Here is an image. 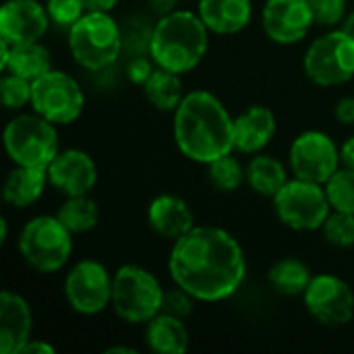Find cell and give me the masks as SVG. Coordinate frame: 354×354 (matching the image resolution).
<instances>
[{
    "instance_id": "cell-1",
    "label": "cell",
    "mask_w": 354,
    "mask_h": 354,
    "mask_svg": "<svg viewBox=\"0 0 354 354\" xmlns=\"http://www.w3.org/2000/svg\"><path fill=\"white\" fill-rule=\"evenodd\" d=\"M170 278L201 303L232 297L245 276L247 259L241 243L224 228L195 226L174 241L168 257Z\"/></svg>"
},
{
    "instance_id": "cell-2",
    "label": "cell",
    "mask_w": 354,
    "mask_h": 354,
    "mask_svg": "<svg viewBox=\"0 0 354 354\" xmlns=\"http://www.w3.org/2000/svg\"><path fill=\"white\" fill-rule=\"evenodd\" d=\"M172 133L178 151L197 164L207 166L234 149V118L226 106L205 89L185 93L174 110Z\"/></svg>"
},
{
    "instance_id": "cell-3",
    "label": "cell",
    "mask_w": 354,
    "mask_h": 354,
    "mask_svg": "<svg viewBox=\"0 0 354 354\" xmlns=\"http://www.w3.org/2000/svg\"><path fill=\"white\" fill-rule=\"evenodd\" d=\"M207 46L209 29L199 12L174 10L153 25L149 56L158 66L185 75L203 60Z\"/></svg>"
},
{
    "instance_id": "cell-4",
    "label": "cell",
    "mask_w": 354,
    "mask_h": 354,
    "mask_svg": "<svg viewBox=\"0 0 354 354\" xmlns=\"http://www.w3.org/2000/svg\"><path fill=\"white\" fill-rule=\"evenodd\" d=\"M68 50L79 66L102 71L114 64L124 50L122 27L110 12L87 10L68 29Z\"/></svg>"
},
{
    "instance_id": "cell-5",
    "label": "cell",
    "mask_w": 354,
    "mask_h": 354,
    "mask_svg": "<svg viewBox=\"0 0 354 354\" xmlns=\"http://www.w3.org/2000/svg\"><path fill=\"white\" fill-rule=\"evenodd\" d=\"M164 295L160 280L137 263H124L114 274L112 309L127 324H147L162 313Z\"/></svg>"
},
{
    "instance_id": "cell-6",
    "label": "cell",
    "mask_w": 354,
    "mask_h": 354,
    "mask_svg": "<svg viewBox=\"0 0 354 354\" xmlns=\"http://www.w3.org/2000/svg\"><path fill=\"white\" fill-rule=\"evenodd\" d=\"M19 251L31 270L39 274L60 272L73 255V232L58 216H35L19 234Z\"/></svg>"
},
{
    "instance_id": "cell-7",
    "label": "cell",
    "mask_w": 354,
    "mask_h": 354,
    "mask_svg": "<svg viewBox=\"0 0 354 354\" xmlns=\"http://www.w3.org/2000/svg\"><path fill=\"white\" fill-rule=\"evenodd\" d=\"M4 149L15 166L48 168L60 151L56 124L37 112L19 114L4 129Z\"/></svg>"
},
{
    "instance_id": "cell-8",
    "label": "cell",
    "mask_w": 354,
    "mask_h": 354,
    "mask_svg": "<svg viewBox=\"0 0 354 354\" xmlns=\"http://www.w3.org/2000/svg\"><path fill=\"white\" fill-rule=\"evenodd\" d=\"M274 212L278 220L297 232L322 230L332 214V203L328 199L326 187L319 183L290 178L274 195Z\"/></svg>"
},
{
    "instance_id": "cell-9",
    "label": "cell",
    "mask_w": 354,
    "mask_h": 354,
    "mask_svg": "<svg viewBox=\"0 0 354 354\" xmlns=\"http://www.w3.org/2000/svg\"><path fill=\"white\" fill-rule=\"evenodd\" d=\"M303 66L319 87L348 83L354 79V37L340 27L330 29L309 44Z\"/></svg>"
},
{
    "instance_id": "cell-10",
    "label": "cell",
    "mask_w": 354,
    "mask_h": 354,
    "mask_svg": "<svg viewBox=\"0 0 354 354\" xmlns=\"http://www.w3.org/2000/svg\"><path fill=\"white\" fill-rule=\"evenodd\" d=\"M29 106L54 124H71L83 114L85 93L77 79L64 71L50 68L46 75L31 81Z\"/></svg>"
},
{
    "instance_id": "cell-11",
    "label": "cell",
    "mask_w": 354,
    "mask_h": 354,
    "mask_svg": "<svg viewBox=\"0 0 354 354\" xmlns=\"http://www.w3.org/2000/svg\"><path fill=\"white\" fill-rule=\"evenodd\" d=\"M112 282L108 268L95 259L75 263L64 278V297L79 315H97L112 307Z\"/></svg>"
},
{
    "instance_id": "cell-12",
    "label": "cell",
    "mask_w": 354,
    "mask_h": 354,
    "mask_svg": "<svg viewBox=\"0 0 354 354\" xmlns=\"http://www.w3.org/2000/svg\"><path fill=\"white\" fill-rule=\"evenodd\" d=\"M288 166L297 178L326 185L342 166L340 147L324 131H305L290 143Z\"/></svg>"
},
{
    "instance_id": "cell-13",
    "label": "cell",
    "mask_w": 354,
    "mask_h": 354,
    "mask_svg": "<svg viewBox=\"0 0 354 354\" xmlns=\"http://www.w3.org/2000/svg\"><path fill=\"white\" fill-rule=\"evenodd\" d=\"M305 307L322 326L340 328L354 317L353 286L334 274H317L303 292Z\"/></svg>"
},
{
    "instance_id": "cell-14",
    "label": "cell",
    "mask_w": 354,
    "mask_h": 354,
    "mask_svg": "<svg viewBox=\"0 0 354 354\" xmlns=\"http://www.w3.org/2000/svg\"><path fill=\"white\" fill-rule=\"evenodd\" d=\"M263 31L274 44L290 46L307 37L315 25L309 0H268L261 12Z\"/></svg>"
},
{
    "instance_id": "cell-15",
    "label": "cell",
    "mask_w": 354,
    "mask_h": 354,
    "mask_svg": "<svg viewBox=\"0 0 354 354\" xmlns=\"http://www.w3.org/2000/svg\"><path fill=\"white\" fill-rule=\"evenodd\" d=\"M50 185L64 197L89 195L97 183V166L83 149H60L48 166Z\"/></svg>"
},
{
    "instance_id": "cell-16",
    "label": "cell",
    "mask_w": 354,
    "mask_h": 354,
    "mask_svg": "<svg viewBox=\"0 0 354 354\" xmlns=\"http://www.w3.org/2000/svg\"><path fill=\"white\" fill-rule=\"evenodd\" d=\"M50 21L46 4L37 0H6L0 8V37L12 46L39 41Z\"/></svg>"
},
{
    "instance_id": "cell-17",
    "label": "cell",
    "mask_w": 354,
    "mask_h": 354,
    "mask_svg": "<svg viewBox=\"0 0 354 354\" xmlns=\"http://www.w3.org/2000/svg\"><path fill=\"white\" fill-rule=\"evenodd\" d=\"M33 315L29 303L12 292L0 295V354H19L31 340Z\"/></svg>"
},
{
    "instance_id": "cell-18",
    "label": "cell",
    "mask_w": 354,
    "mask_h": 354,
    "mask_svg": "<svg viewBox=\"0 0 354 354\" xmlns=\"http://www.w3.org/2000/svg\"><path fill=\"white\" fill-rule=\"evenodd\" d=\"M147 224L158 236L174 243L195 228V216L183 197L164 193L151 199L147 207Z\"/></svg>"
},
{
    "instance_id": "cell-19",
    "label": "cell",
    "mask_w": 354,
    "mask_h": 354,
    "mask_svg": "<svg viewBox=\"0 0 354 354\" xmlns=\"http://www.w3.org/2000/svg\"><path fill=\"white\" fill-rule=\"evenodd\" d=\"M278 129L276 114L268 106H249L234 118V149L241 153H261Z\"/></svg>"
},
{
    "instance_id": "cell-20",
    "label": "cell",
    "mask_w": 354,
    "mask_h": 354,
    "mask_svg": "<svg viewBox=\"0 0 354 354\" xmlns=\"http://www.w3.org/2000/svg\"><path fill=\"white\" fill-rule=\"evenodd\" d=\"M0 71L19 75L27 81H35L52 68V56L39 41L8 44L0 37Z\"/></svg>"
},
{
    "instance_id": "cell-21",
    "label": "cell",
    "mask_w": 354,
    "mask_h": 354,
    "mask_svg": "<svg viewBox=\"0 0 354 354\" xmlns=\"http://www.w3.org/2000/svg\"><path fill=\"white\" fill-rule=\"evenodd\" d=\"M199 17L212 33L232 35L243 31L253 17L251 0H199Z\"/></svg>"
},
{
    "instance_id": "cell-22",
    "label": "cell",
    "mask_w": 354,
    "mask_h": 354,
    "mask_svg": "<svg viewBox=\"0 0 354 354\" xmlns=\"http://www.w3.org/2000/svg\"><path fill=\"white\" fill-rule=\"evenodd\" d=\"M48 178V168H31V166H15L2 187V197L8 205L17 209H25L33 205L41 195Z\"/></svg>"
},
{
    "instance_id": "cell-23",
    "label": "cell",
    "mask_w": 354,
    "mask_h": 354,
    "mask_svg": "<svg viewBox=\"0 0 354 354\" xmlns=\"http://www.w3.org/2000/svg\"><path fill=\"white\" fill-rule=\"evenodd\" d=\"M145 342L156 354H185L191 338L185 319L162 311L147 322Z\"/></svg>"
},
{
    "instance_id": "cell-24",
    "label": "cell",
    "mask_w": 354,
    "mask_h": 354,
    "mask_svg": "<svg viewBox=\"0 0 354 354\" xmlns=\"http://www.w3.org/2000/svg\"><path fill=\"white\" fill-rule=\"evenodd\" d=\"M288 170L286 166L266 153H255L247 164V185L261 197L274 199V195L288 183Z\"/></svg>"
},
{
    "instance_id": "cell-25",
    "label": "cell",
    "mask_w": 354,
    "mask_h": 354,
    "mask_svg": "<svg viewBox=\"0 0 354 354\" xmlns=\"http://www.w3.org/2000/svg\"><path fill=\"white\" fill-rule=\"evenodd\" d=\"M183 89L185 87H183L180 75L172 73V71H166L162 66H156V71L151 73V77L143 85L145 97L160 112H174L178 108V104L183 102V97H185Z\"/></svg>"
},
{
    "instance_id": "cell-26",
    "label": "cell",
    "mask_w": 354,
    "mask_h": 354,
    "mask_svg": "<svg viewBox=\"0 0 354 354\" xmlns=\"http://www.w3.org/2000/svg\"><path fill=\"white\" fill-rule=\"evenodd\" d=\"M270 284L278 295L284 297H299L307 290L309 282L313 280L311 270L305 261L297 259V257H286L276 261L270 268Z\"/></svg>"
},
{
    "instance_id": "cell-27",
    "label": "cell",
    "mask_w": 354,
    "mask_h": 354,
    "mask_svg": "<svg viewBox=\"0 0 354 354\" xmlns=\"http://www.w3.org/2000/svg\"><path fill=\"white\" fill-rule=\"evenodd\" d=\"M56 216L73 234H85L97 226L100 207L89 195H77V197H66Z\"/></svg>"
},
{
    "instance_id": "cell-28",
    "label": "cell",
    "mask_w": 354,
    "mask_h": 354,
    "mask_svg": "<svg viewBox=\"0 0 354 354\" xmlns=\"http://www.w3.org/2000/svg\"><path fill=\"white\" fill-rule=\"evenodd\" d=\"M207 176L218 191L234 193L247 183V168H243V164L232 153H228L207 164Z\"/></svg>"
},
{
    "instance_id": "cell-29",
    "label": "cell",
    "mask_w": 354,
    "mask_h": 354,
    "mask_svg": "<svg viewBox=\"0 0 354 354\" xmlns=\"http://www.w3.org/2000/svg\"><path fill=\"white\" fill-rule=\"evenodd\" d=\"M324 187L332 209L354 214V168L340 166Z\"/></svg>"
},
{
    "instance_id": "cell-30",
    "label": "cell",
    "mask_w": 354,
    "mask_h": 354,
    "mask_svg": "<svg viewBox=\"0 0 354 354\" xmlns=\"http://www.w3.org/2000/svg\"><path fill=\"white\" fill-rule=\"evenodd\" d=\"M324 239L326 243L340 247V249H348L354 245V214L348 212H336L332 209L330 218L326 220V224L322 226Z\"/></svg>"
},
{
    "instance_id": "cell-31",
    "label": "cell",
    "mask_w": 354,
    "mask_h": 354,
    "mask_svg": "<svg viewBox=\"0 0 354 354\" xmlns=\"http://www.w3.org/2000/svg\"><path fill=\"white\" fill-rule=\"evenodd\" d=\"M0 95L6 110H21L31 104V81L12 73H4L0 79Z\"/></svg>"
},
{
    "instance_id": "cell-32",
    "label": "cell",
    "mask_w": 354,
    "mask_h": 354,
    "mask_svg": "<svg viewBox=\"0 0 354 354\" xmlns=\"http://www.w3.org/2000/svg\"><path fill=\"white\" fill-rule=\"evenodd\" d=\"M46 8L52 23L64 29H71L87 12L85 0H46Z\"/></svg>"
},
{
    "instance_id": "cell-33",
    "label": "cell",
    "mask_w": 354,
    "mask_h": 354,
    "mask_svg": "<svg viewBox=\"0 0 354 354\" xmlns=\"http://www.w3.org/2000/svg\"><path fill=\"white\" fill-rule=\"evenodd\" d=\"M313 19L319 27H340L346 19V0H309Z\"/></svg>"
},
{
    "instance_id": "cell-34",
    "label": "cell",
    "mask_w": 354,
    "mask_h": 354,
    "mask_svg": "<svg viewBox=\"0 0 354 354\" xmlns=\"http://www.w3.org/2000/svg\"><path fill=\"white\" fill-rule=\"evenodd\" d=\"M195 301H197L195 297H191L185 288H180V286L174 284V288L166 290V295H164L162 311H164V313H170V315H176V317H180V319H185V317L191 315L193 303H195Z\"/></svg>"
},
{
    "instance_id": "cell-35",
    "label": "cell",
    "mask_w": 354,
    "mask_h": 354,
    "mask_svg": "<svg viewBox=\"0 0 354 354\" xmlns=\"http://www.w3.org/2000/svg\"><path fill=\"white\" fill-rule=\"evenodd\" d=\"M156 62H153V58H147V56H143V54H137V56H133L131 60H129V64H127V77L133 81V83H137V85H145V81L151 77V73L156 71Z\"/></svg>"
},
{
    "instance_id": "cell-36",
    "label": "cell",
    "mask_w": 354,
    "mask_h": 354,
    "mask_svg": "<svg viewBox=\"0 0 354 354\" xmlns=\"http://www.w3.org/2000/svg\"><path fill=\"white\" fill-rule=\"evenodd\" d=\"M334 116L340 124H354V95H346L336 104Z\"/></svg>"
},
{
    "instance_id": "cell-37",
    "label": "cell",
    "mask_w": 354,
    "mask_h": 354,
    "mask_svg": "<svg viewBox=\"0 0 354 354\" xmlns=\"http://www.w3.org/2000/svg\"><path fill=\"white\" fill-rule=\"evenodd\" d=\"M56 348L44 340H29L19 354H54Z\"/></svg>"
},
{
    "instance_id": "cell-38",
    "label": "cell",
    "mask_w": 354,
    "mask_h": 354,
    "mask_svg": "<svg viewBox=\"0 0 354 354\" xmlns=\"http://www.w3.org/2000/svg\"><path fill=\"white\" fill-rule=\"evenodd\" d=\"M176 4H178V0H149V6L158 17H164V15H170V12L178 10Z\"/></svg>"
},
{
    "instance_id": "cell-39",
    "label": "cell",
    "mask_w": 354,
    "mask_h": 354,
    "mask_svg": "<svg viewBox=\"0 0 354 354\" xmlns=\"http://www.w3.org/2000/svg\"><path fill=\"white\" fill-rule=\"evenodd\" d=\"M340 160H342V166H348V168H354V135L342 143L340 147Z\"/></svg>"
},
{
    "instance_id": "cell-40",
    "label": "cell",
    "mask_w": 354,
    "mask_h": 354,
    "mask_svg": "<svg viewBox=\"0 0 354 354\" xmlns=\"http://www.w3.org/2000/svg\"><path fill=\"white\" fill-rule=\"evenodd\" d=\"M120 0H85L87 10H102V12H110Z\"/></svg>"
},
{
    "instance_id": "cell-41",
    "label": "cell",
    "mask_w": 354,
    "mask_h": 354,
    "mask_svg": "<svg viewBox=\"0 0 354 354\" xmlns=\"http://www.w3.org/2000/svg\"><path fill=\"white\" fill-rule=\"evenodd\" d=\"M340 29H344V31H346L348 35H353V37H354V10H353V12H348V15H346V19L342 21Z\"/></svg>"
},
{
    "instance_id": "cell-42",
    "label": "cell",
    "mask_w": 354,
    "mask_h": 354,
    "mask_svg": "<svg viewBox=\"0 0 354 354\" xmlns=\"http://www.w3.org/2000/svg\"><path fill=\"white\" fill-rule=\"evenodd\" d=\"M106 354H139L135 348H129V346H110L106 348Z\"/></svg>"
},
{
    "instance_id": "cell-43",
    "label": "cell",
    "mask_w": 354,
    "mask_h": 354,
    "mask_svg": "<svg viewBox=\"0 0 354 354\" xmlns=\"http://www.w3.org/2000/svg\"><path fill=\"white\" fill-rule=\"evenodd\" d=\"M6 239H8V222L2 218V220H0V243L4 245V243H6Z\"/></svg>"
}]
</instances>
